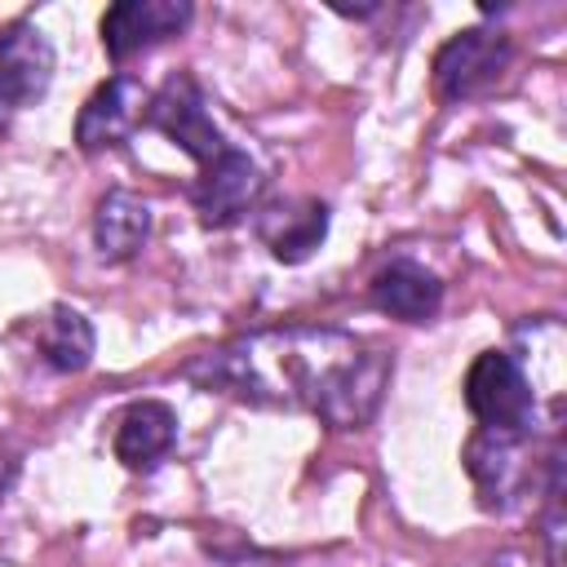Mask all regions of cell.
Segmentation results:
<instances>
[{
	"label": "cell",
	"mask_w": 567,
	"mask_h": 567,
	"mask_svg": "<svg viewBox=\"0 0 567 567\" xmlns=\"http://www.w3.org/2000/svg\"><path fill=\"white\" fill-rule=\"evenodd\" d=\"M186 377L208 394L306 408L332 430H359L385 394L390 359L341 328H266L190 359Z\"/></svg>",
	"instance_id": "1"
},
{
	"label": "cell",
	"mask_w": 567,
	"mask_h": 567,
	"mask_svg": "<svg viewBox=\"0 0 567 567\" xmlns=\"http://www.w3.org/2000/svg\"><path fill=\"white\" fill-rule=\"evenodd\" d=\"M465 408L487 434L523 439L536 416V390L523 363L505 350H483L465 372Z\"/></svg>",
	"instance_id": "2"
},
{
	"label": "cell",
	"mask_w": 567,
	"mask_h": 567,
	"mask_svg": "<svg viewBox=\"0 0 567 567\" xmlns=\"http://www.w3.org/2000/svg\"><path fill=\"white\" fill-rule=\"evenodd\" d=\"M509 62H514V44L505 31H492V27L456 31L434 53V93H439V102L483 97L509 71Z\"/></svg>",
	"instance_id": "3"
},
{
	"label": "cell",
	"mask_w": 567,
	"mask_h": 567,
	"mask_svg": "<svg viewBox=\"0 0 567 567\" xmlns=\"http://www.w3.org/2000/svg\"><path fill=\"white\" fill-rule=\"evenodd\" d=\"M142 120H146L155 133H164L173 146H182L199 168H208L213 159H221V155L230 151L226 133L213 124L208 102H204V93H199V84H195L190 75L164 80V89L151 97V106L142 111Z\"/></svg>",
	"instance_id": "4"
},
{
	"label": "cell",
	"mask_w": 567,
	"mask_h": 567,
	"mask_svg": "<svg viewBox=\"0 0 567 567\" xmlns=\"http://www.w3.org/2000/svg\"><path fill=\"white\" fill-rule=\"evenodd\" d=\"M49 80H53L49 35L27 18L0 27V133L9 128V120L18 111H27L44 97Z\"/></svg>",
	"instance_id": "5"
},
{
	"label": "cell",
	"mask_w": 567,
	"mask_h": 567,
	"mask_svg": "<svg viewBox=\"0 0 567 567\" xmlns=\"http://www.w3.org/2000/svg\"><path fill=\"white\" fill-rule=\"evenodd\" d=\"M261 186H266V177L252 164V155L239 151V146H230L221 159H213L208 168H199V177L190 186V204H195V213H199L204 226H230V221H239L244 213L257 208Z\"/></svg>",
	"instance_id": "6"
},
{
	"label": "cell",
	"mask_w": 567,
	"mask_h": 567,
	"mask_svg": "<svg viewBox=\"0 0 567 567\" xmlns=\"http://www.w3.org/2000/svg\"><path fill=\"white\" fill-rule=\"evenodd\" d=\"M190 22L186 0H120L102 13V49L111 62H128L133 53L155 49L168 35H182Z\"/></svg>",
	"instance_id": "7"
},
{
	"label": "cell",
	"mask_w": 567,
	"mask_h": 567,
	"mask_svg": "<svg viewBox=\"0 0 567 567\" xmlns=\"http://www.w3.org/2000/svg\"><path fill=\"white\" fill-rule=\"evenodd\" d=\"M142 84L128 80V75H115L106 84L93 89V97L80 106V120H75V146L84 155H97V151H111L120 146L133 124L142 120Z\"/></svg>",
	"instance_id": "8"
},
{
	"label": "cell",
	"mask_w": 567,
	"mask_h": 567,
	"mask_svg": "<svg viewBox=\"0 0 567 567\" xmlns=\"http://www.w3.org/2000/svg\"><path fill=\"white\" fill-rule=\"evenodd\" d=\"M173 439H177L173 408L159 399H137L120 412L111 447H115V461L124 470H155L173 452Z\"/></svg>",
	"instance_id": "9"
},
{
	"label": "cell",
	"mask_w": 567,
	"mask_h": 567,
	"mask_svg": "<svg viewBox=\"0 0 567 567\" xmlns=\"http://www.w3.org/2000/svg\"><path fill=\"white\" fill-rule=\"evenodd\" d=\"M257 235L261 244L270 248V257L279 261H306L323 235H328V204L323 199H284V204H270L257 213Z\"/></svg>",
	"instance_id": "10"
},
{
	"label": "cell",
	"mask_w": 567,
	"mask_h": 567,
	"mask_svg": "<svg viewBox=\"0 0 567 567\" xmlns=\"http://www.w3.org/2000/svg\"><path fill=\"white\" fill-rule=\"evenodd\" d=\"M372 306L403 323H425L443 306V284L416 261H390L372 275Z\"/></svg>",
	"instance_id": "11"
},
{
	"label": "cell",
	"mask_w": 567,
	"mask_h": 567,
	"mask_svg": "<svg viewBox=\"0 0 567 567\" xmlns=\"http://www.w3.org/2000/svg\"><path fill=\"white\" fill-rule=\"evenodd\" d=\"M151 235V204L128 190H106L93 213V244L102 261H128Z\"/></svg>",
	"instance_id": "12"
},
{
	"label": "cell",
	"mask_w": 567,
	"mask_h": 567,
	"mask_svg": "<svg viewBox=\"0 0 567 567\" xmlns=\"http://www.w3.org/2000/svg\"><path fill=\"white\" fill-rule=\"evenodd\" d=\"M465 470L483 501H509L523 487V439L514 434H487L478 430L465 447Z\"/></svg>",
	"instance_id": "13"
},
{
	"label": "cell",
	"mask_w": 567,
	"mask_h": 567,
	"mask_svg": "<svg viewBox=\"0 0 567 567\" xmlns=\"http://www.w3.org/2000/svg\"><path fill=\"white\" fill-rule=\"evenodd\" d=\"M35 346H40L49 368L80 372L93 359V323L71 306H53L35 328Z\"/></svg>",
	"instance_id": "14"
},
{
	"label": "cell",
	"mask_w": 567,
	"mask_h": 567,
	"mask_svg": "<svg viewBox=\"0 0 567 567\" xmlns=\"http://www.w3.org/2000/svg\"><path fill=\"white\" fill-rule=\"evenodd\" d=\"M0 487H4V478H0Z\"/></svg>",
	"instance_id": "15"
}]
</instances>
